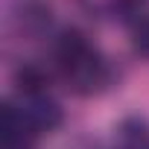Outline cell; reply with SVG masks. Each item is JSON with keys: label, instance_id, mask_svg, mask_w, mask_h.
Here are the masks:
<instances>
[{"label": "cell", "instance_id": "7a4b0ae2", "mask_svg": "<svg viewBox=\"0 0 149 149\" xmlns=\"http://www.w3.org/2000/svg\"><path fill=\"white\" fill-rule=\"evenodd\" d=\"M18 88L26 94V97H38L47 91V73L35 64H26L18 70Z\"/></svg>", "mask_w": 149, "mask_h": 149}, {"label": "cell", "instance_id": "6da1fadb", "mask_svg": "<svg viewBox=\"0 0 149 149\" xmlns=\"http://www.w3.org/2000/svg\"><path fill=\"white\" fill-rule=\"evenodd\" d=\"M56 58H58L61 73L73 85L94 88V85L102 82V64L94 56V50L88 47V41L82 38V32H76V29L64 32L56 44Z\"/></svg>", "mask_w": 149, "mask_h": 149}, {"label": "cell", "instance_id": "3957f363", "mask_svg": "<svg viewBox=\"0 0 149 149\" xmlns=\"http://www.w3.org/2000/svg\"><path fill=\"white\" fill-rule=\"evenodd\" d=\"M132 47H134L140 56L149 58V18H143V21L134 26V32H132Z\"/></svg>", "mask_w": 149, "mask_h": 149}]
</instances>
